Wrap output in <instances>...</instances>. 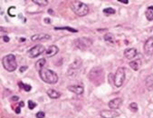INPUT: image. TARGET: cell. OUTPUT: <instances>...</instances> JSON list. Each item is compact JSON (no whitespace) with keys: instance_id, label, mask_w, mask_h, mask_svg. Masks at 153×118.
Segmentation results:
<instances>
[{"instance_id":"obj_31","label":"cell","mask_w":153,"mask_h":118,"mask_svg":"<svg viewBox=\"0 0 153 118\" xmlns=\"http://www.w3.org/2000/svg\"><path fill=\"white\" fill-rule=\"evenodd\" d=\"M44 23H46V24H50V23H51V20H50L49 18H44Z\"/></svg>"},{"instance_id":"obj_5","label":"cell","mask_w":153,"mask_h":118,"mask_svg":"<svg viewBox=\"0 0 153 118\" xmlns=\"http://www.w3.org/2000/svg\"><path fill=\"white\" fill-rule=\"evenodd\" d=\"M125 80V68L124 67H119L116 71L113 78L114 85L117 87H121L124 83Z\"/></svg>"},{"instance_id":"obj_13","label":"cell","mask_w":153,"mask_h":118,"mask_svg":"<svg viewBox=\"0 0 153 118\" xmlns=\"http://www.w3.org/2000/svg\"><path fill=\"white\" fill-rule=\"evenodd\" d=\"M137 55H138V52L135 48H128L124 51V56L129 60L133 59Z\"/></svg>"},{"instance_id":"obj_20","label":"cell","mask_w":153,"mask_h":118,"mask_svg":"<svg viewBox=\"0 0 153 118\" xmlns=\"http://www.w3.org/2000/svg\"><path fill=\"white\" fill-rule=\"evenodd\" d=\"M46 64V60L45 59H40V60H38L37 62H36V64H35V67H36V69L38 70V72L39 71H41L43 68H44V65Z\"/></svg>"},{"instance_id":"obj_37","label":"cell","mask_w":153,"mask_h":118,"mask_svg":"<svg viewBox=\"0 0 153 118\" xmlns=\"http://www.w3.org/2000/svg\"><path fill=\"white\" fill-rule=\"evenodd\" d=\"M149 8H150V9H151V10H153V7H149Z\"/></svg>"},{"instance_id":"obj_28","label":"cell","mask_w":153,"mask_h":118,"mask_svg":"<svg viewBox=\"0 0 153 118\" xmlns=\"http://www.w3.org/2000/svg\"><path fill=\"white\" fill-rule=\"evenodd\" d=\"M44 116H45V114L43 111L38 112L37 114H36V118H44Z\"/></svg>"},{"instance_id":"obj_26","label":"cell","mask_w":153,"mask_h":118,"mask_svg":"<svg viewBox=\"0 0 153 118\" xmlns=\"http://www.w3.org/2000/svg\"><path fill=\"white\" fill-rule=\"evenodd\" d=\"M103 12L105 13V14H107V15H112V14H115L116 12H115V10L113 9V8H105V9H103Z\"/></svg>"},{"instance_id":"obj_4","label":"cell","mask_w":153,"mask_h":118,"mask_svg":"<svg viewBox=\"0 0 153 118\" xmlns=\"http://www.w3.org/2000/svg\"><path fill=\"white\" fill-rule=\"evenodd\" d=\"M2 65L5 69L8 71V72H14L17 67L16 58L14 55H7V56H4L2 59Z\"/></svg>"},{"instance_id":"obj_6","label":"cell","mask_w":153,"mask_h":118,"mask_svg":"<svg viewBox=\"0 0 153 118\" xmlns=\"http://www.w3.org/2000/svg\"><path fill=\"white\" fill-rule=\"evenodd\" d=\"M82 59H80V58L75 59L74 61L70 65V66H69V68H68V71H67V74H68L69 76H75L76 74L78 73V71L80 70L81 66H82Z\"/></svg>"},{"instance_id":"obj_15","label":"cell","mask_w":153,"mask_h":118,"mask_svg":"<svg viewBox=\"0 0 153 118\" xmlns=\"http://www.w3.org/2000/svg\"><path fill=\"white\" fill-rule=\"evenodd\" d=\"M68 89L71 92H73L74 94H78V95H81V94H83L84 92V89H83V86L82 85H69Z\"/></svg>"},{"instance_id":"obj_12","label":"cell","mask_w":153,"mask_h":118,"mask_svg":"<svg viewBox=\"0 0 153 118\" xmlns=\"http://www.w3.org/2000/svg\"><path fill=\"white\" fill-rule=\"evenodd\" d=\"M51 38V35H47V34H36V35H32L31 40L33 42L36 41H44V40H48Z\"/></svg>"},{"instance_id":"obj_17","label":"cell","mask_w":153,"mask_h":118,"mask_svg":"<svg viewBox=\"0 0 153 118\" xmlns=\"http://www.w3.org/2000/svg\"><path fill=\"white\" fill-rule=\"evenodd\" d=\"M145 85L149 91L153 90V75H150L149 76H147L145 80Z\"/></svg>"},{"instance_id":"obj_36","label":"cell","mask_w":153,"mask_h":118,"mask_svg":"<svg viewBox=\"0 0 153 118\" xmlns=\"http://www.w3.org/2000/svg\"><path fill=\"white\" fill-rule=\"evenodd\" d=\"M48 13H49V14H53V10L49 9V10H48Z\"/></svg>"},{"instance_id":"obj_16","label":"cell","mask_w":153,"mask_h":118,"mask_svg":"<svg viewBox=\"0 0 153 118\" xmlns=\"http://www.w3.org/2000/svg\"><path fill=\"white\" fill-rule=\"evenodd\" d=\"M129 66L132 68L134 71H138L141 66V61L139 59H136V60H132L129 63Z\"/></svg>"},{"instance_id":"obj_2","label":"cell","mask_w":153,"mask_h":118,"mask_svg":"<svg viewBox=\"0 0 153 118\" xmlns=\"http://www.w3.org/2000/svg\"><path fill=\"white\" fill-rule=\"evenodd\" d=\"M89 79L93 84L99 85L103 81V70L100 66L93 67L89 73Z\"/></svg>"},{"instance_id":"obj_27","label":"cell","mask_w":153,"mask_h":118,"mask_svg":"<svg viewBox=\"0 0 153 118\" xmlns=\"http://www.w3.org/2000/svg\"><path fill=\"white\" fill-rule=\"evenodd\" d=\"M35 106H36V104H35L34 102H33V101H31V100L28 101V107H29V109L33 110Z\"/></svg>"},{"instance_id":"obj_35","label":"cell","mask_w":153,"mask_h":118,"mask_svg":"<svg viewBox=\"0 0 153 118\" xmlns=\"http://www.w3.org/2000/svg\"><path fill=\"white\" fill-rule=\"evenodd\" d=\"M19 106H20V107H22V106L24 107V102H21V103H19Z\"/></svg>"},{"instance_id":"obj_21","label":"cell","mask_w":153,"mask_h":118,"mask_svg":"<svg viewBox=\"0 0 153 118\" xmlns=\"http://www.w3.org/2000/svg\"><path fill=\"white\" fill-rule=\"evenodd\" d=\"M55 30H68L69 32H72V33H77V32H78L77 29L69 27V26H64V27H55Z\"/></svg>"},{"instance_id":"obj_24","label":"cell","mask_w":153,"mask_h":118,"mask_svg":"<svg viewBox=\"0 0 153 118\" xmlns=\"http://www.w3.org/2000/svg\"><path fill=\"white\" fill-rule=\"evenodd\" d=\"M19 86L21 87V88H23L24 91H26V92H29V91H31V89H32V87H31V85H29V84H23L22 82H19Z\"/></svg>"},{"instance_id":"obj_30","label":"cell","mask_w":153,"mask_h":118,"mask_svg":"<svg viewBox=\"0 0 153 118\" xmlns=\"http://www.w3.org/2000/svg\"><path fill=\"white\" fill-rule=\"evenodd\" d=\"M119 2H121V3H123V4H129V1L128 0H119Z\"/></svg>"},{"instance_id":"obj_8","label":"cell","mask_w":153,"mask_h":118,"mask_svg":"<svg viewBox=\"0 0 153 118\" xmlns=\"http://www.w3.org/2000/svg\"><path fill=\"white\" fill-rule=\"evenodd\" d=\"M44 52H45V48H44V45H34V47L28 51V56H30L31 58H35L39 56L40 55H42Z\"/></svg>"},{"instance_id":"obj_9","label":"cell","mask_w":153,"mask_h":118,"mask_svg":"<svg viewBox=\"0 0 153 118\" xmlns=\"http://www.w3.org/2000/svg\"><path fill=\"white\" fill-rule=\"evenodd\" d=\"M100 115L102 118H116L120 115V113L117 111H114L113 109L111 110H102Z\"/></svg>"},{"instance_id":"obj_34","label":"cell","mask_w":153,"mask_h":118,"mask_svg":"<svg viewBox=\"0 0 153 118\" xmlns=\"http://www.w3.org/2000/svg\"><path fill=\"white\" fill-rule=\"evenodd\" d=\"M16 114H20V106L16 109Z\"/></svg>"},{"instance_id":"obj_1","label":"cell","mask_w":153,"mask_h":118,"mask_svg":"<svg viewBox=\"0 0 153 118\" xmlns=\"http://www.w3.org/2000/svg\"><path fill=\"white\" fill-rule=\"evenodd\" d=\"M39 75L41 79L47 84H55L58 82V76L55 72L52 71L47 68H43L41 71H39Z\"/></svg>"},{"instance_id":"obj_18","label":"cell","mask_w":153,"mask_h":118,"mask_svg":"<svg viewBox=\"0 0 153 118\" xmlns=\"http://www.w3.org/2000/svg\"><path fill=\"white\" fill-rule=\"evenodd\" d=\"M103 38H104L106 43H108L110 45H114V44H115V37H114V35H112V33H107V34H105Z\"/></svg>"},{"instance_id":"obj_10","label":"cell","mask_w":153,"mask_h":118,"mask_svg":"<svg viewBox=\"0 0 153 118\" xmlns=\"http://www.w3.org/2000/svg\"><path fill=\"white\" fill-rule=\"evenodd\" d=\"M144 52L145 54L151 56L153 55V36L148 39L144 44Z\"/></svg>"},{"instance_id":"obj_25","label":"cell","mask_w":153,"mask_h":118,"mask_svg":"<svg viewBox=\"0 0 153 118\" xmlns=\"http://www.w3.org/2000/svg\"><path fill=\"white\" fill-rule=\"evenodd\" d=\"M129 108L132 112H137L138 111V104H137L136 103H131V104L129 105Z\"/></svg>"},{"instance_id":"obj_11","label":"cell","mask_w":153,"mask_h":118,"mask_svg":"<svg viewBox=\"0 0 153 118\" xmlns=\"http://www.w3.org/2000/svg\"><path fill=\"white\" fill-rule=\"evenodd\" d=\"M108 104H109V107L111 108V109H113V110L119 109V108L121 106V104H122V99L120 97L112 99V101H110Z\"/></svg>"},{"instance_id":"obj_33","label":"cell","mask_w":153,"mask_h":118,"mask_svg":"<svg viewBox=\"0 0 153 118\" xmlns=\"http://www.w3.org/2000/svg\"><path fill=\"white\" fill-rule=\"evenodd\" d=\"M18 99H19V97H18V96H14V97L11 98V100H12V101H17Z\"/></svg>"},{"instance_id":"obj_32","label":"cell","mask_w":153,"mask_h":118,"mask_svg":"<svg viewBox=\"0 0 153 118\" xmlns=\"http://www.w3.org/2000/svg\"><path fill=\"white\" fill-rule=\"evenodd\" d=\"M3 39H4V41H5V42H9V40H10L8 36H4Z\"/></svg>"},{"instance_id":"obj_29","label":"cell","mask_w":153,"mask_h":118,"mask_svg":"<svg viewBox=\"0 0 153 118\" xmlns=\"http://www.w3.org/2000/svg\"><path fill=\"white\" fill-rule=\"evenodd\" d=\"M26 69H27V66H22L20 68V72L21 73H22V72H24Z\"/></svg>"},{"instance_id":"obj_22","label":"cell","mask_w":153,"mask_h":118,"mask_svg":"<svg viewBox=\"0 0 153 118\" xmlns=\"http://www.w3.org/2000/svg\"><path fill=\"white\" fill-rule=\"evenodd\" d=\"M145 15H146V17L149 21L153 20V10H151V9H150V8H148L146 11V13H145Z\"/></svg>"},{"instance_id":"obj_7","label":"cell","mask_w":153,"mask_h":118,"mask_svg":"<svg viewBox=\"0 0 153 118\" xmlns=\"http://www.w3.org/2000/svg\"><path fill=\"white\" fill-rule=\"evenodd\" d=\"M92 44V41L90 38L87 37H82V38H78L74 41V45L78 49L81 50H85V49L89 48Z\"/></svg>"},{"instance_id":"obj_14","label":"cell","mask_w":153,"mask_h":118,"mask_svg":"<svg viewBox=\"0 0 153 118\" xmlns=\"http://www.w3.org/2000/svg\"><path fill=\"white\" fill-rule=\"evenodd\" d=\"M58 52H59V48L56 45H51L45 50V55L48 57H52V56H55Z\"/></svg>"},{"instance_id":"obj_19","label":"cell","mask_w":153,"mask_h":118,"mask_svg":"<svg viewBox=\"0 0 153 118\" xmlns=\"http://www.w3.org/2000/svg\"><path fill=\"white\" fill-rule=\"evenodd\" d=\"M47 94L48 96L52 99H58V98L61 96V94L57 92L56 90L55 89H48L47 90Z\"/></svg>"},{"instance_id":"obj_23","label":"cell","mask_w":153,"mask_h":118,"mask_svg":"<svg viewBox=\"0 0 153 118\" xmlns=\"http://www.w3.org/2000/svg\"><path fill=\"white\" fill-rule=\"evenodd\" d=\"M33 2L36 5L42 6V7H45L48 5V0H33Z\"/></svg>"},{"instance_id":"obj_3","label":"cell","mask_w":153,"mask_h":118,"mask_svg":"<svg viewBox=\"0 0 153 118\" xmlns=\"http://www.w3.org/2000/svg\"><path fill=\"white\" fill-rule=\"evenodd\" d=\"M71 8L72 10L74 12L75 14L79 16V17H84L88 14L89 12V7L86 4L82 3L81 1H72L71 4Z\"/></svg>"}]
</instances>
